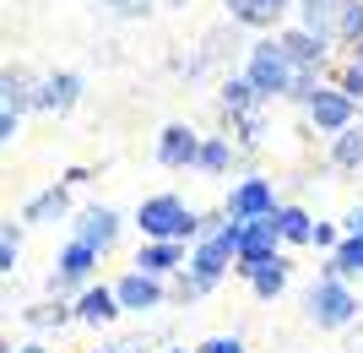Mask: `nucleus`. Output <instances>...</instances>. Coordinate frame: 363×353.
I'll use <instances>...</instances> for the list:
<instances>
[{
	"instance_id": "6",
	"label": "nucleus",
	"mask_w": 363,
	"mask_h": 353,
	"mask_svg": "<svg viewBox=\"0 0 363 353\" xmlns=\"http://www.w3.org/2000/svg\"><path fill=\"white\" fill-rule=\"evenodd\" d=\"M228 217H233V223H260V217H277L272 180H239L233 190H228Z\"/></svg>"
},
{
	"instance_id": "2",
	"label": "nucleus",
	"mask_w": 363,
	"mask_h": 353,
	"mask_svg": "<svg viewBox=\"0 0 363 353\" xmlns=\"http://www.w3.org/2000/svg\"><path fill=\"white\" fill-rule=\"evenodd\" d=\"M244 82H250V87H255L266 104L298 87V65L288 60L282 38H260V44H250V65H244Z\"/></svg>"
},
{
	"instance_id": "16",
	"label": "nucleus",
	"mask_w": 363,
	"mask_h": 353,
	"mask_svg": "<svg viewBox=\"0 0 363 353\" xmlns=\"http://www.w3.org/2000/svg\"><path fill=\"white\" fill-rule=\"evenodd\" d=\"M325 44H331V38H320V33H309V28H293L288 38H282V49H288V60L298 65V71H320V65H325Z\"/></svg>"
},
{
	"instance_id": "32",
	"label": "nucleus",
	"mask_w": 363,
	"mask_h": 353,
	"mask_svg": "<svg viewBox=\"0 0 363 353\" xmlns=\"http://www.w3.org/2000/svg\"><path fill=\"white\" fill-rule=\"evenodd\" d=\"M16 125H22V120H16V109H0V141H11Z\"/></svg>"
},
{
	"instance_id": "11",
	"label": "nucleus",
	"mask_w": 363,
	"mask_h": 353,
	"mask_svg": "<svg viewBox=\"0 0 363 353\" xmlns=\"http://www.w3.org/2000/svg\"><path fill=\"white\" fill-rule=\"evenodd\" d=\"M92 266H98V250L92 245H82V239H71V245L60 250V261H55V288H76V283H87L92 277Z\"/></svg>"
},
{
	"instance_id": "21",
	"label": "nucleus",
	"mask_w": 363,
	"mask_h": 353,
	"mask_svg": "<svg viewBox=\"0 0 363 353\" xmlns=\"http://www.w3.org/2000/svg\"><path fill=\"white\" fill-rule=\"evenodd\" d=\"M331 277H363V234H347L331 250Z\"/></svg>"
},
{
	"instance_id": "14",
	"label": "nucleus",
	"mask_w": 363,
	"mask_h": 353,
	"mask_svg": "<svg viewBox=\"0 0 363 353\" xmlns=\"http://www.w3.org/2000/svg\"><path fill=\"white\" fill-rule=\"evenodd\" d=\"M71 315H76L82 326H108L114 315H120V293L104 288V283H98V288H82V299H76Z\"/></svg>"
},
{
	"instance_id": "15",
	"label": "nucleus",
	"mask_w": 363,
	"mask_h": 353,
	"mask_svg": "<svg viewBox=\"0 0 363 353\" xmlns=\"http://www.w3.org/2000/svg\"><path fill=\"white\" fill-rule=\"evenodd\" d=\"M76 98H82V77L76 71H55V77L38 82V109H49V114H65Z\"/></svg>"
},
{
	"instance_id": "9",
	"label": "nucleus",
	"mask_w": 363,
	"mask_h": 353,
	"mask_svg": "<svg viewBox=\"0 0 363 353\" xmlns=\"http://www.w3.org/2000/svg\"><path fill=\"white\" fill-rule=\"evenodd\" d=\"M277 245H282V229H277V217H260V223H244V245H239V266L233 272H244V266H260L272 261Z\"/></svg>"
},
{
	"instance_id": "8",
	"label": "nucleus",
	"mask_w": 363,
	"mask_h": 353,
	"mask_svg": "<svg viewBox=\"0 0 363 353\" xmlns=\"http://www.w3.org/2000/svg\"><path fill=\"white\" fill-rule=\"evenodd\" d=\"M114 293H120V310H157L168 299L163 293V277H152V272H141V266H130V272L120 277V283H114Z\"/></svg>"
},
{
	"instance_id": "7",
	"label": "nucleus",
	"mask_w": 363,
	"mask_h": 353,
	"mask_svg": "<svg viewBox=\"0 0 363 353\" xmlns=\"http://www.w3.org/2000/svg\"><path fill=\"white\" fill-rule=\"evenodd\" d=\"M201 147H206V141H201L190 125H168L163 136H157V163H163V169H201Z\"/></svg>"
},
{
	"instance_id": "1",
	"label": "nucleus",
	"mask_w": 363,
	"mask_h": 353,
	"mask_svg": "<svg viewBox=\"0 0 363 353\" xmlns=\"http://www.w3.org/2000/svg\"><path fill=\"white\" fill-rule=\"evenodd\" d=\"M239 245H244V223H233V217L217 223V217H212V229L201 234V245L190 250V266H184V272L212 293L217 283L228 277V266H239Z\"/></svg>"
},
{
	"instance_id": "13",
	"label": "nucleus",
	"mask_w": 363,
	"mask_h": 353,
	"mask_svg": "<svg viewBox=\"0 0 363 353\" xmlns=\"http://www.w3.org/2000/svg\"><path fill=\"white\" fill-rule=\"evenodd\" d=\"M76 239H82V245H92L98 256H104V250L120 239V217L108 212V207H87V212H82V223H76Z\"/></svg>"
},
{
	"instance_id": "38",
	"label": "nucleus",
	"mask_w": 363,
	"mask_h": 353,
	"mask_svg": "<svg viewBox=\"0 0 363 353\" xmlns=\"http://www.w3.org/2000/svg\"><path fill=\"white\" fill-rule=\"evenodd\" d=\"M108 353H114V348H108Z\"/></svg>"
},
{
	"instance_id": "31",
	"label": "nucleus",
	"mask_w": 363,
	"mask_h": 353,
	"mask_svg": "<svg viewBox=\"0 0 363 353\" xmlns=\"http://www.w3.org/2000/svg\"><path fill=\"white\" fill-rule=\"evenodd\" d=\"M315 245H320V250H336L342 239H336V229H331V223H315Z\"/></svg>"
},
{
	"instance_id": "12",
	"label": "nucleus",
	"mask_w": 363,
	"mask_h": 353,
	"mask_svg": "<svg viewBox=\"0 0 363 353\" xmlns=\"http://www.w3.org/2000/svg\"><path fill=\"white\" fill-rule=\"evenodd\" d=\"M347 6H352V0H298V28L320 33V38H336Z\"/></svg>"
},
{
	"instance_id": "26",
	"label": "nucleus",
	"mask_w": 363,
	"mask_h": 353,
	"mask_svg": "<svg viewBox=\"0 0 363 353\" xmlns=\"http://www.w3.org/2000/svg\"><path fill=\"white\" fill-rule=\"evenodd\" d=\"M16 256H22V234H16V223H6V234H0V272L6 277L16 272Z\"/></svg>"
},
{
	"instance_id": "30",
	"label": "nucleus",
	"mask_w": 363,
	"mask_h": 353,
	"mask_svg": "<svg viewBox=\"0 0 363 353\" xmlns=\"http://www.w3.org/2000/svg\"><path fill=\"white\" fill-rule=\"evenodd\" d=\"M147 6H152V0H108V11H114V16H141Z\"/></svg>"
},
{
	"instance_id": "3",
	"label": "nucleus",
	"mask_w": 363,
	"mask_h": 353,
	"mask_svg": "<svg viewBox=\"0 0 363 353\" xmlns=\"http://www.w3.org/2000/svg\"><path fill=\"white\" fill-rule=\"evenodd\" d=\"M136 223H141L147 239H179L184 245V239H201V229H206L212 217H196L179 196H147L136 207Z\"/></svg>"
},
{
	"instance_id": "19",
	"label": "nucleus",
	"mask_w": 363,
	"mask_h": 353,
	"mask_svg": "<svg viewBox=\"0 0 363 353\" xmlns=\"http://www.w3.org/2000/svg\"><path fill=\"white\" fill-rule=\"evenodd\" d=\"M260 104H266V98H260L244 77L223 87V114H228V120H250V114H260Z\"/></svg>"
},
{
	"instance_id": "10",
	"label": "nucleus",
	"mask_w": 363,
	"mask_h": 353,
	"mask_svg": "<svg viewBox=\"0 0 363 353\" xmlns=\"http://www.w3.org/2000/svg\"><path fill=\"white\" fill-rule=\"evenodd\" d=\"M136 266L152 277H168V272H184L190 266V256H184L179 239H147V245L136 250Z\"/></svg>"
},
{
	"instance_id": "34",
	"label": "nucleus",
	"mask_w": 363,
	"mask_h": 353,
	"mask_svg": "<svg viewBox=\"0 0 363 353\" xmlns=\"http://www.w3.org/2000/svg\"><path fill=\"white\" fill-rule=\"evenodd\" d=\"M347 234H363V207H352V212H347Z\"/></svg>"
},
{
	"instance_id": "25",
	"label": "nucleus",
	"mask_w": 363,
	"mask_h": 353,
	"mask_svg": "<svg viewBox=\"0 0 363 353\" xmlns=\"http://www.w3.org/2000/svg\"><path fill=\"white\" fill-rule=\"evenodd\" d=\"M228 163H233V147H228L223 136H206V147H201V169H206V174H228Z\"/></svg>"
},
{
	"instance_id": "33",
	"label": "nucleus",
	"mask_w": 363,
	"mask_h": 353,
	"mask_svg": "<svg viewBox=\"0 0 363 353\" xmlns=\"http://www.w3.org/2000/svg\"><path fill=\"white\" fill-rule=\"evenodd\" d=\"M347 353H363V315L352 321V337H347Z\"/></svg>"
},
{
	"instance_id": "22",
	"label": "nucleus",
	"mask_w": 363,
	"mask_h": 353,
	"mask_svg": "<svg viewBox=\"0 0 363 353\" xmlns=\"http://www.w3.org/2000/svg\"><path fill=\"white\" fill-rule=\"evenodd\" d=\"M55 217H65V185H55V190H38V196L28 201L22 223H55Z\"/></svg>"
},
{
	"instance_id": "36",
	"label": "nucleus",
	"mask_w": 363,
	"mask_h": 353,
	"mask_svg": "<svg viewBox=\"0 0 363 353\" xmlns=\"http://www.w3.org/2000/svg\"><path fill=\"white\" fill-rule=\"evenodd\" d=\"M114 353H141V348H114Z\"/></svg>"
},
{
	"instance_id": "27",
	"label": "nucleus",
	"mask_w": 363,
	"mask_h": 353,
	"mask_svg": "<svg viewBox=\"0 0 363 353\" xmlns=\"http://www.w3.org/2000/svg\"><path fill=\"white\" fill-rule=\"evenodd\" d=\"M336 38H352V44H363V0H352L347 16H342V33Z\"/></svg>"
},
{
	"instance_id": "18",
	"label": "nucleus",
	"mask_w": 363,
	"mask_h": 353,
	"mask_svg": "<svg viewBox=\"0 0 363 353\" xmlns=\"http://www.w3.org/2000/svg\"><path fill=\"white\" fill-rule=\"evenodd\" d=\"M244 277H250V288H255L260 299H277V293L288 288V261L272 256V261H260V266H244Z\"/></svg>"
},
{
	"instance_id": "28",
	"label": "nucleus",
	"mask_w": 363,
	"mask_h": 353,
	"mask_svg": "<svg viewBox=\"0 0 363 353\" xmlns=\"http://www.w3.org/2000/svg\"><path fill=\"white\" fill-rule=\"evenodd\" d=\"M28 321L33 326H60L65 321V305H38V310H28Z\"/></svg>"
},
{
	"instance_id": "4",
	"label": "nucleus",
	"mask_w": 363,
	"mask_h": 353,
	"mask_svg": "<svg viewBox=\"0 0 363 353\" xmlns=\"http://www.w3.org/2000/svg\"><path fill=\"white\" fill-rule=\"evenodd\" d=\"M303 310H309V321H315V326H325V332H342V326L358 321V310H363V305H358V293H352L342 277L325 272L315 288L303 293Z\"/></svg>"
},
{
	"instance_id": "37",
	"label": "nucleus",
	"mask_w": 363,
	"mask_h": 353,
	"mask_svg": "<svg viewBox=\"0 0 363 353\" xmlns=\"http://www.w3.org/2000/svg\"><path fill=\"white\" fill-rule=\"evenodd\" d=\"M168 353H184V348H168Z\"/></svg>"
},
{
	"instance_id": "24",
	"label": "nucleus",
	"mask_w": 363,
	"mask_h": 353,
	"mask_svg": "<svg viewBox=\"0 0 363 353\" xmlns=\"http://www.w3.org/2000/svg\"><path fill=\"white\" fill-rule=\"evenodd\" d=\"M0 92H6V109L38 104V92H33V77H28V71H6V77H0Z\"/></svg>"
},
{
	"instance_id": "17",
	"label": "nucleus",
	"mask_w": 363,
	"mask_h": 353,
	"mask_svg": "<svg viewBox=\"0 0 363 353\" xmlns=\"http://www.w3.org/2000/svg\"><path fill=\"white\" fill-rule=\"evenodd\" d=\"M282 11H288V0H228V16L244 28H272Z\"/></svg>"
},
{
	"instance_id": "35",
	"label": "nucleus",
	"mask_w": 363,
	"mask_h": 353,
	"mask_svg": "<svg viewBox=\"0 0 363 353\" xmlns=\"http://www.w3.org/2000/svg\"><path fill=\"white\" fill-rule=\"evenodd\" d=\"M16 353H44V348H16Z\"/></svg>"
},
{
	"instance_id": "5",
	"label": "nucleus",
	"mask_w": 363,
	"mask_h": 353,
	"mask_svg": "<svg viewBox=\"0 0 363 353\" xmlns=\"http://www.w3.org/2000/svg\"><path fill=\"white\" fill-rule=\"evenodd\" d=\"M303 109H309V120L320 125V131H331V136H342L352 125V109H358V98L342 87H315L309 98H303Z\"/></svg>"
},
{
	"instance_id": "23",
	"label": "nucleus",
	"mask_w": 363,
	"mask_h": 353,
	"mask_svg": "<svg viewBox=\"0 0 363 353\" xmlns=\"http://www.w3.org/2000/svg\"><path fill=\"white\" fill-rule=\"evenodd\" d=\"M331 158L342 169H363V125H347V131L331 141Z\"/></svg>"
},
{
	"instance_id": "20",
	"label": "nucleus",
	"mask_w": 363,
	"mask_h": 353,
	"mask_svg": "<svg viewBox=\"0 0 363 353\" xmlns=\"http://www.w3.org/2000/svg\"><path fill=\"white\" fill-rule=\"evenodd\" d=\"M277 229H282L288 245H315V217L303 207H277Z\"/></svg>"
},
{
	"instance_id": "29",
	"label": "nucleus",
	"mask_w": 363,
	"mask_h": 353,
	"mask_svg": "<svg viewBox=\"0 0 363 353\" xmlns=\"http://www.w3.org/2000/svg\"><path fill=\"white\" fill-rule=\"evenodd\" d=\"M201 353H244V342L239 337H206V342H201Z\"/></svg>"
}]
</instances>
